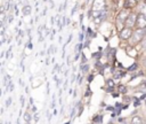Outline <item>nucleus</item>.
<instances>
[{"label":"nucleus","instance_id":"obj_1","mask_svg":"<svg viewBox=\"0 0 146 124\" xmlns=\"http://www.w3.org/2000/svg\"><path fill=\"white\" fill-rule=\"evenodd\" d=\"M91 11H92V17L96 24L100 23L106 15V2L105 0H94L92 2V7H91Z\"/></svg>","mask_w":146,"mask_h":124},{"label":"nucleus","instance_id":"obj_2","mask_svg":"<svg viewBox=\"0 0 146 124\" xmlns=\"http://www.w3.org/2000/svg\"><path fill=\"white\" fill-rule=\"evenodd\" d=\"M146 36V30L145 29H136L131 36V41L132 44H138V42H141L143 39L145 38Z\"/></svg>","mask_w":146,"mask_h":124},{"label":"nucleus","instance_id":"obj_3","mask_svg":"<svg viewBox=\"0 0 146 124\" xmlns=\"http://www.w3.org/2000/svg\"><path fill=\"white\" fill-rule=\"evenodd\" d=\"M129 14H130V13H129L127 9H123L122 11H120V14H119V16H117V18H116V25H117L119 30H122L123 26H125V21H127V18H128Z\"/></svg>","mask_w":146,"mask_h":124},{"label":"nucleus","instance_id":"obj_4","mask_svg":"<svg viewBox=\"0 0 146 124\" xmlns=\"http://www.w3.org/2000/svg\"><path fill=\"white\" fill-rule=\"evenodd\" d=\"M136 26H137V29H145L146 28V13H140L137 15Z\"/></svg>","mask_w":146,"mask_h":124},{"label":"nucleus","instance_id":"obj_5","mask_svg":"<svg viewBox=\"0 0 146 124\" xmlns=\"http://www.w3.org/2000/svg\"><path fill=\"white\" fill-rule=\"evenodd\" d=\"M132 33H133V31H132V29H131V28L124 26V28L120 31V38H121V39H124V40L130 39V38H131V36H132Z\"/></svg>","mask_w":146,"mask_h":124},{"label":"nucleus","instance_id":"obj_6","mask_svg":"<svg viewBox=\"0 0 146 124\" xmlns=\"http://www.w3.org/2000/svg\"><path fill=\"white\" fill-rule=\"evenodd\" d=\"M136 21H137V15L133 13H130L127 21H125V26L128 28H132L133 25H136Z\"/></svg>","mask_w":146,"mask_h":124},{"label":"nucleus","instance_id":"obj_7","mask_svg":"<svg viewBox=\"0 0 146 124\" xmlns=\"http://www.w3.org/2000/svg\"><path fill=\"white\" fill-rule=\"evenodd\" d=\"M131 124H143V121L139 116H133L131 119Z\"/></svg>","mask_w":146,"mask_h":124},{"label":"nucleus","instance_id":"obj_8","mask_svg":"<svg viewBox=\"0 0 146 124\" xmlns=\"http://www.w3.org/2000/svg\"><path fill=\"white\" fill-rule=\"evenodd\" d=\"M31 9H32L31 6H29V5H27V6H24L23 9H22L23 15H30V14H31Z\"/></svg>","mask_w":146,"mask_h":124},{"label":"nucleus","instance_id":"obj_9","mask_svg":"<svg viewBox=\"0 0 146 124\" xmlns=\"http://www.w3.org/2000/svg\"><path fill=\"white\" fill-rule=\"evenodd\" d=\"M113 76H114L115 79H119V78H121L122 76H124V72L119 71V70H114V71H113Z\"/></svg>","mask_w":146,"mask_h":124},{"label":"nucleus","instance_id":"obj_10","mask_svg":"<svg viewBox=\"0 0 146 124\" xmlns=\"http://www.w3.org/2000/svg\"><path fill=\"white\" fill-rule=\"evenodd\" d=\"M95 123H102V121H103V116L102 115H96L95 117H94V119H92Z\"/></svg>","mask_w":146,"mask_h":124},{"label":"nucleus","instance_id":"obj_11","mask_svg":"<svg viewBox=\"0 0 146 124\" xmlns=\"http://www.w3.org/2000/svg\"><path fill=\"white\" fill-rule=\"evenodd\" d=\"M24 121H25V122H30V121H31V115H30L29 113H25V114H24Z\"/></svg>","mask_w":146,"mask_h":124},{"label":"nucleus","instance_id":"obj_12","mask_svg":"<svg viewBox=\"0 0 146 124\" xmlns=\"http://www.w3.org/2000/svg\"><path fill=\"white\" fill-rule=\"evenodd\" d=\"M119 91H120L121 93H125L127 88H125V86H123V85H120V86H119Z\"/></svg>","mask_w":146,"mask_h":124},{"label":"nucleus","instance_id":"obj_13","mask_svg":"<svg viewBox=\"0 0 146 124\" xmlns=\"http://www.w3.org/2000/svg\"><path fill=\"white\" fill-rule=\"evenodd\" d=\"M88 69H89V67H88L87 64H83V65L81 64V70H82L83 72H86V71H88Z\"/></svg>","mask_w":146,"mask_h":124},{"label":"nucleus","instance_id":"obj_14","mask_svg":"<svg viewBox=\"0 0 146 124\" xmlns=\"http://www.w3.org/2000/svg\"><path fill=\"white\" fill-rule=\"evenodd\" d=\"M106 83H107V86H108V87H113V86H114V83H113V80H112V79H111V80L108 79Z\"/></svg>","mask_w":146,"mask_h":124},{"label":"nucleus","instance_id":"obj_15","mask_svg":"<svg viewBox=\"0 0 146 124\" xmlns=\"http://www.w3.org/2000/svg\"><path fill=\"white\" fill-rule=\"evenodd\" d=\"M10 104H11V98H8L6 100V107H9Z\"/></svg>","mask_w":146,"mask_h":124},{"label":"nucleus","instance_id":"obj_16","mask_svg":"<svg viewBox=\"0 0 146 124\" xmlns=\"http://www.w3.org/2000/svg\"><path fill=\"white\" fill-rule=\"evenodd\" d=\"M141 46H143V48L146 49V37L143 39V41H141Z\"/></svg>","mask_w":146,"mask_h":124},{"label":"nucleus","instance_id":"obj_17","mask_svg":"<svg viewBox=\"0 0 146 124\" xmlns=\"http://www.w3.org/2000/svg\"><path fill=\"white\" fill-rule=\"evenodd\" d=\"M133 104H135V107L139 106V104H140V100H139V99H136V100H135V103H133Z\"/></svg>","mask_w":146,"mask_h":124},{"label":"nucleus","instance_id":"obj_18","mask_svg":"<svg viewBox=\"0 0 146 124\" xmlns=\"http://www.w3.org/2000/svg\"><path fill=\"white\" fill-rule=\"evenodd\" d=\"M137 67H138V65H137V64H136V63H133V64H132V65H131V67H130V68H129V70H135V69H136V68H137Z\"/></svg>","mask_w":146,"mask_h":124},{"label":"nucleus","instance_id":"obj_19","mask_svg":"<svg viewBox=\"0 0 146 124\" xmlns=\"http://www.w3.org/2000/svg\"><path fill=\"white\" fill-rule=\"evenodd\" d=\"M56 106V99H55V96H52V103H51V107L54 108Z\"/></svg>","mask_w":146,"mask_h":124},{"label":"nucleus","instance_id":"obj_20","mask_svg":"<svg viewBox=\"0 0 146 124\" xmlns=\"http://www.w3.org/2000/svg\"><path fill=\"white\" fill-rule=\"evenodd\" d=\"M86 61H87V59H86V56H84V55L82 54V60H81V64H82V63H86Z\"/></svg>","mask_w":146,"mask_h":124},{"label":"nucleus","instance_id":"obj_21","mask_svg":"<svg viewBox=\"0 0 146 124\" xmlns=\"http://www.w3.org/2000/svg\"><path fill=\"white\" fill-rule=\"evenodd\" d=\"M79 40H80V41H82V40H83V34H82V33H80V34H79Z\"/></svg>","mask_w":146,"mask_h":124},{"label":"nucleus","instance_id":"obj_22","mask_svg":"<svg viewBox=\"0 0 146 124\" xmlns=\"http://www.w3.org/2000/svg\"><path fill=\"white\" fill-rule=\"evenodd\" d=\"M21 104L24 106V96H21Z\"/></svg>","mask_w":146,"mask_h":124},{"label":"nucleus","instance_id":"obj_23","mask_svg":"<svg viewBox=\"0 0 146 124\" xmlns=\"http://www.w3.org/2000/svg\"><path fill=\"white\" fill-rule=\"evenodd\" d=\"M143 65H144V67L146 68V57H145V59L143 60Z\"/></svg>","mask_w":146,"mask_h":124},{"label":"nucleus","instance_id":"obj_24","mask_svg":"<svg viewBox=\"0 0 146 124\" xmlns=\"http://www.w3.org/2000/svg\"><path fill=\"white\" fill-rule=\"evenodd\" d=\"M92 79H94V76H92V75H91V76H90V77H89V78H88V80H89V82H91V80H92Z\"/></svg>","mask_w":146,"mask_h":124},{"label":"nucleus","instance_id":"obj_25","mask_svg":"<svg viewBox=\"0 0 146 124\" xmlns=\"http://www.w3.org/2000/svg\"><path fill=\"white\" fill-rule=\"evenodd\" d=\"M11 20H13V16H9V17H8V21L11 22Z\"/></svg>","mask_w":146,"mask_h":124},{"label":"nucleus","instance_id":"obj_26","mask_svg":"<svg viewBox=\"0 0 146 124\" xmlns=\"http://www.w3.org/2000/svg\"><path fill=\"white\" fill-rule=\"evenodd\" d=\"M115 107H116V108H120V107H121V104H120V103H116V104H115Z\"/></svg>","mask_w":146,"mask_h":124},{"label":"nucleus","instance_id":"obj_27","mask_svg":"<svg viewBox=\"0 0 146 124\" xmlns=\"http://www.w3.org/2000/svg\"><path fill=\"white\" fill-rule=\"evenodd\" d=\"M107 109L108 110H114V108H112V107H107Z\"/></svg>","mask_w":146,"mask_h":124},{"label":"nucleus","instance_id":"obj_28","mask_svg":"<svg viewBox=\"0 0 146 124\" xmlns=\"http://www.w3.org/2000/svg\"><path fill=\"white\" fill-rule=\"evenodd\" d=\"M25 124H30V122H25Z\"/></svg>","mask_w":146,"mask_h":124},{"label":"nucleus","instance_id":"obj_29","mask_svg":"<svg viewBox=\"0 0 146 124\" xmlns=\"http://www.w3.org/2000/svg\"><path fill=\"white\" fill-rule=\"evenodd\" d=\"M144 124H146V119H145V122H144Z\"/></svg>","mask_w":146,"mask_h":124},{"label":"nucleus","instance_id":"obj_30","mask_svg":"<svg viewBox=\"0 0 146 124\" xmlns=\"http://www.w3.org/2000/svg\"><path fill=\"white\" fill-rule=\"evenodd\" d=\"M110 124H113V123H110Z\"/></svg>","mask_w":146,"mask_h":124},{"label":"nucleus","instance_id":"obj_31","mask_svg":"<svg viewBox=\"0 0 146 124\" xmlns=\"http://www.w3.org/2000/svg\"><path fill=\"white\" fill-rule=\"evenodd\" d=\"M145 103H146V102H145Z\"/></svg>","mask_w":146,"mask_h":124}]
</instances>
